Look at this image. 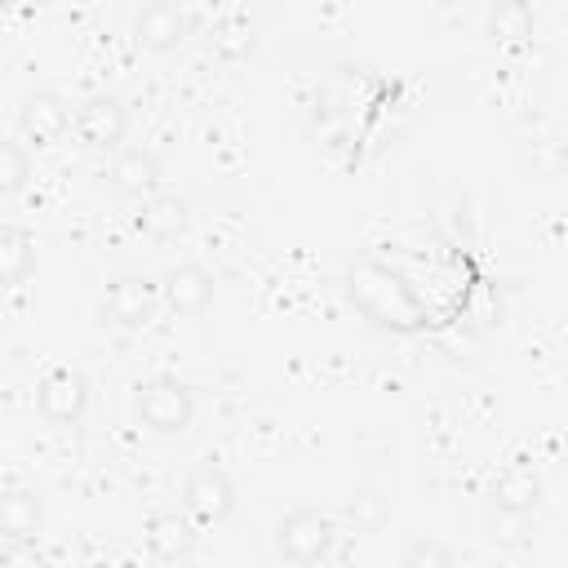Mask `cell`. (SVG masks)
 Segmentation results:
<instances>
[{
  "instance_id": "d6986e66",
  "label": "cell",
  "mask_w": 568,
  "mask_h": 568,
  "mask_svg": "<svg viewBox=\"0 0 568 568\" xmlns=\"http://www.w3.org/2000/svg\"><path fill=\"white\" fill-rule=\"evenodd\" d=\"M399 568H457L453 564V550L435 537H417L404 555H399Z\"/></svg>"
},
{
  "instance_id": "7c38bea8",
  "label": "cell",
  "mask_w": 568,
  "mask_h": 568,
  "mask_svg": "<svg viewBox=\"0 0 568 568\" xmlns=\"http://www.w3.org/2000/svg\"><path fill=\"white\" fill-rule=\"evenodd\" d=\"M106 182H111L115 195L146 200V195H155V186H160V164H155V155L142 151V146H120L115 160H111V169H106Z\"/></svg>"
},
{
  "instance_id": "e0dca14e",
  "label": "cell",
  "mask_w": 568,
  "mask_h": 568,
  "mask_svg": "<svg viewBox=\"0 0 568 568\" xmlns=\"http://www.w3.org/2000/svg\"><path fill=\"white\" fill-rule=\"evenodd\" d=\"M342 519H346L355 532H377V528L390 519V501H386L377 488H355V493L342 501Z\"/></svg>"
},
{
  "instance_id": "7402d4cb",
  "label": "cell",
  "mask_w": 568,
  "mask_h": 568,
  "mask_svg": "<svg viewBox=\"0 0 568 568\" xmlns=\"http://www.w3.org/2000/svg\"><path fill=\"white\" fill-rule=\"evenodd\" d=\"M0 568H49V564H44V555L36 550V541H4Z\"/></svg>"
},
{
  "instance_id": "5b68a950",
  "label": "cell",
  "mask_w": 568,
  "mask_h": 568,
  "mask_svg": "<svg viewBox=\"0 0 568 568\" xmlns=\"http://www.w3.org/2000/svg\"><path fill=\"white\" fill-rule=\"evenodd\" d=\"M71 129H75L80 146H89V151H120V142L129 133V111L115 93H93L75 106Z\"/></svg>"
},
{
  "instance_id": "44dd1931",
  "label": "cell",
  "mask_w": 568,
  "mask_h": 568,
  "mask_svg": "<svg viewBox=\"0 0 568 568\" xmlns=\"http://www.w3.org/2000/svg\"><path fill=\"white\" fill-rule=\"evenodd\" d=\"M528 9L524 4H501L493 9V36H528Z\"/></svg>"
},
{
  "instance_id": "ffe728a7",
  "label": "cell",
  "mask_w": 568,
  "mask_h": 568,
  "mask_svg": "<svg viewBox=\"0 0 568 568\" xmlns=\"http://www.w3.org/2000/svg\"><path fill=\"white\" fill-rule=\"evenodd\" d=\"M466 315H470V328H475V333H484V328L501 324V293H497L493 284H479V288L470 293Z\"/></svg>"
},
{
  "instance_id": "ac0fdd59",
  "label": "cell",
  "mask_w": 568,
  "mask_h": 568,
  "mask_svg": "<svg viewBox=\"0 0 568 568\" xmlns=\"http://www.w3.org/2000/svg\"><path fill=\"white\" fill-rule=\"evenodd\" d=\"M31 178V160L18 142H4L0 138V195H18Z\"/></svg>"
},
{
  "instance_id": "5bb4252c",
  "label": "cell",
  "mask_w": 568,
  "mask_h": 568,
  "mask_svg": "<svg viewBox=\"0 0 568 568\" xmlns=\"http://www.w3.org/2000/svg\"><path fill=\"white\" fill-rule=\"evenodd\" d=\"M36 266V240L18 222H0V288H13Z\"/></svg>"
},
{
  "instance_id": "52a82bcc",
  "label": "cell",
  "mask_w": 568,
  "mask_h": 568,
  "mask_svg": "<svg viewBox=\"0 0 568 568\" xmlns=\"http://www.w3.org/2000/svg\"><path fill=\"white\" fill-rule=\"evenodd\" d=\"M160 311V284L151 275H120L102 293V320L115 328H142Z\"/></svg>"
},
{
  "instance_id": "4fadbf2b",
  "label": "cell",
  "mask_w": 568,
  "mask_h": 568,
  "mask_svg": "<svg viewBox=\"0 0 568 568\" xmlns=\"http://www.w3.org/2000/svg\"><path fill=\"white\" fill-rule=\"evenodd\" d=\"M44 528V501L31 488L0 493V537L4 541H36Z\"/></svg>"
},
{
  "instance_id": "9c48e42d",
  "label": "cell",
  "mask_w": 568,
  "mask_h": 568,
  "mask_svg": "<svg viewBox=\"0 0 568 568\" xmlns=\"http://www.w3.org/2000/svg\"><path fill=\"white\" fill-rule=\"evenodd\" d=\"M18 129H22V138L36 142V146H53V142H62L67 129H71V102H67L62 93H53V89H40V93H31V98L22 102Z\"/></svg>"
},
{
  "instance_id": "7a4b0ae2",
  "label": "cell",
  "mask_w": 568,
  "mask_h": 568,
  "mask_svg": "<svg viewBox=\"0 0 568 568\" xmlns=\"http://www.w3.org/2000/svg\"><path fill=\"white\" fill-rule=\"evenodd\" d=\"M333 546H337V519L320 506H297L275 524V550L297 568L324 564Z\"/></svg>"
},
{
  "instance_id": "9a60e30c",
  "label": "cell",
  "mask_w": 568,
  "mask_h": 568,
  "mask_svg": "<svg viewBox=\"0 0 568 568\" xmlns=\"http://www.w3.org/2000/svg\"><path fill=\"white\" fill-rule=\"evenodd\" d=\"M138 231H146L151 240H178L186 231V204L178 195H146L138 213Z\"/></svg>"
},
{
  "instance_id": "6da1fadb",
  "label": "cell",
  "mask_w": 568,
  "mask_h": 568,
  "mask_svg": "<svg viewBox=\"0 0 568 568\" xmlns=\"http://www.w3.org/2000/svg\"><path fill=\"white\" fill-rule=\"evenodd\" d=\"M346 297L355 302V311L364 320H373L386 333H417L426 324L413 288L377 257H355L346 266Z\"/></svg>"
},
{
  "instance_id": "30bf717a",
  "label": "cell",
  "mask_w": 568,
  "mask_h": 568,
  "mask_svg": "<svg viewBox=\"0 0 568 568\" xmlns=\"http://www.w3.org/2000/svg\"><path fill=\"white\" fill-rule=\"evenodd\" d=\"M160 302L173 315H204L213 306V275L200 262H178L160 280Z\"/></svg>"
},
{
  "instance_id": "2e32d148",
  "label": "cell",
  "mask_w": 568,
  "mask_h": 568,
  "mask_svg": "<svg viewBox=\"0 0 568 568\" xmlns=\"http://www.w3.org/2000/svg\"><path fill=\"white\" fill-rule=\"evenodd\" d=\"M209 49H213L222 62L248 58V53H253V18H248V13H226L222 22H213Z\"/></svg>"
},
{
  "instance_id": "8992f818",
  "label": "cell",
  "mask_w": 568,
  "mask_h": 568,
  "mask_svg": "<svg viewBox=\"0 0 568 568\" xmlns=\"http://www.w3.org/2000/svg\"><path fill=\"white\" fill-rule=\"evenodd\" d=\"M89 408V377L80 368H49L36 386V413L49 426H75Z\"/></svg>"
},
{
  "instance_id": "ba28073f",
  "label": "cell",
  "mask_w": 568,
  "mask_h": 568,
  "mask_svg": "<svg viewBox=\"0 0 568 568\" xmlns=\"http://www.w3.org/2000/svg\"><path fill=\"white\" fill-rule=\"evenodd\" d=\"M195 22L200 13L186 9V4H173V0H155V4H142L138 18H133V36L142 49L151 53H169L178 49L186 36H195Z\"/></svg>"
},
{
  "instance_id": "277c9868",
  "label": "cell",
  "mask_w": 568,
  "mask_h": 568,
  "mask_svg": "<svg viewBox=\"0 0 568 568\" xmlns=\"http://www.w3.org/2000/svg\"><path fill=\"white\" fill-rule=\"evenodd\" d=\"M182 510L195 528H213L235 510V484L217 462H200L182 484Z\"/></svg>"
},
{
  "instance_id": "8fae6325",
  "label": "cell",
  "mask_w": 568,
  "mask_h": 568,
  "mask_svg": "<svg viewBox=\"0 0 568 568\" xmlns=\"http://www.w3.org/2000/svg\"><path fill=\"white\" fill-rule=\"evenodd\" d=\"M541 506V475L528 462H510L497 479H493V510L497 515H515L528 519Z\"/></svg>"
},
{
  "instance_id": "3957f363",
  "label": "cell",
  "mask_w": 568,
  "mask_h": 568,
  "mask_svg": "<svg viewBox=\"0 0 568 568\" xmlns=\"http://www.w3.org/2000/svg\"><path fill=\"white\" fill-rule=\"evenodd\" d=\"M133 417L151 435H182L195 417V395L178 377H151L133 390Z\"/></svg>"
}]
</instances>
